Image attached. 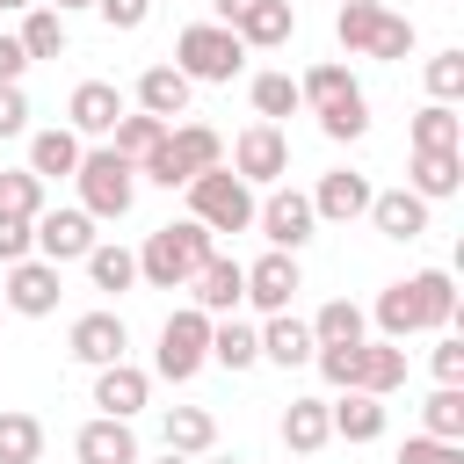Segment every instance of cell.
<instances>
[{"label":"cell","instance_id":"cell-43","mask_svg":"<svg viewBox=\"0 0 464 464\" xmlns=\"http://www.w3.org/2000/svg\"><path fill=\"white\" fill-rule=\"evenodd\" d=\"M399 464H464V442H435V435H406Z\"/></svg>","mask_w":464,"mask_h":464},{"label":"cell","instance_id":"cell-16","mask_svg":"<svg viewBox=\"0 0 464 464\" xmlns=\"http://www.w3.org/2000/svg\"><path fill=\"white\" fill-rule=\"evenodd\" d=\"M116 116H123V87L116 80H80L65 94V130H80V138H109Z\"/></svg>","mask_w":464,"mask_h":464},{"label":"cell","instance_id":"cell-54","mask_svg":"<svg viewBox=\"0 0 464 464\" xmlns=\"http://www.w3.org/2000/svg\"><path fill=\"white\" fill-rule=\"evenodd\" d=\"M0 312H7V304H0Z\"/></svg>","mask_w":464,"mask_h":464},{"label":"cell","instance_id":"cell-47","mask_svg":"<svg viewBox=\"0 0 464 464\" xmlns=\"http://www.w3.org/2000/svg\"><path fill=\"white\" fill-rule=\"evenodd\" d=\"M22 254H36V246H29V218H0V268L22 261Z\"/></svg>","mask_w":464,"mask_h":464},{"label":"cell","instance_id":"cell-42","mask_svg":"<svg viewBox=\"0 0 464 464\" xmlns=\"http://www.w3.org/2000/svg\"><path fill=\"white\" fill-rule=\"evenodd\" d=\"M464 94V51H435L428 58V102H457Z\"/></svg>","mask_w":464,"mask_h":464},{"label":"cell","instance_id":"cell-20","mask_svg":"<svg viewBox=\"0 0 464 464\" xmlns=\"http://www.w3.org/2000/svg\"><path fill=\"white\" fill-rule=\"evenodd\" d=\"M399 384H406V341H384V334L370 341V334H362V348H355V384H348V392L392 399Z\"/></svg>","mask_w":464,"mask_h":464},{"label":"cell","instance_id":"cell-9","mask_svg":"<svg viewBox=\"0 0 464 464\" xmlns=\"http://www.w3.org/2000/svg\"><path fill=\"white\" fill-rule=\"evenodd\" d=\"M58 297H65L58 261H44V254L7 261V276H0V304H7V312H22V319H51V312H58Z\"/></svg>","mask_w":464,"mask_h":464},{"label":"cell","instance_id":"cell-19","mask_svg":"<svg viewBox=\"0 0 464 464\" xmlns=\"http://www.w3.org/2000/svg\"><path fill=\"white\" fill-rule=\"evenodd\" d=\"M65 348H72L87 370H102V362H116V355L130 348V326H123L116 312H80L72 334H65Z\"/></svg>","mask_w":464,"mask_h":464},{"label":"cell","instance_id":"cell-51","mask_svg":"<svg viewBox=\"0 0 464 464\" xmlns=\"http://www.w3.org/2000/svg\"><path fill=\"white\" fill-rule=\"evenodd\" d=\"M160 464H196V457H181V450H167V457H160Z\"/></svg>","mask_w":464,"mask_h":464},{"label":"cell","instance_id":"cell-30","mask_svg":"<svg viewBox=\"0 0 464 464\" xmlns=\"http://www.w3.org/2000/svg\"><path fill=\"white\" fill-rule=\"evenodd\" d=\"M406 138H413V152H457V145H464V116H457V102H428V109L406 123Z\"/></svg>","mask_w":464,"mask_h":464},{"label":"cell","instance_id":"cell-38","mask_svg":"<svg viewBox=\"0 0 464 464\" xmlns=\"http://www.w3.org/2000/svg\"><path fill=\"white\" fill-rule=\"evenodd\" d=\"M160 130H167L160 116H145V109H123V116H116V130H109V145H116V152H123V160L138 167V160H145V152L160 145Z\"/></svg>","mask_w":464,"mask_h":464},{"label":"cell","instance_id":"cell-46","mask_svg":"<svg viewBox=\"0 0 464 464\" xmlns=\"http://www.w3.org/2000/svg\"><path fill=\"white\" fill-rule=\"evenodd\" d=\"M428 362H435V384H464V341H457V334H442Z\"/></svg>","mask_w":464,"mask_h":464},{"label":"cell","instance_id":"cell-6","mask_svg":"<svg viewBox=\"0 0 464 464\" xmlns=\"http://www.w3.org/2000/svg\"><path fill=\"white\" fill-rule=\"evenodd\" d=\"M174 65L188 72V87H225V80H239V65H246V44H239L225 22H188V29L174 36Z\"/></svg>","mask_w":464,"mask_h":464},{"label":"cell","instance_id":"cell-15","mask_svg":"<svg viewBox=\"0 0 464 464\" xmlns=\"http://www.w3.org/2000/svg\"><path fill=\"white\" fill-rule=\"evenodd\" d=\"M145 399H152V370H138L130 355H116V362H102V370H94V406H102L109 420L145 413Z\"/></svg>","mask_w":464,"mask_h":464},{"label":"cell","instance_id":"cell-33","mask_svg":"<svg viewBox=\"0 0 464 464\" xmlns=\"http://www.w3.org/2000/svg\"><path fill=\"white\" fill-rule=\"evenodd\" d=\"M319 130H326L334 145H355V138L370 130V102H362V87H348V94L319 102Z\"/></svg>","mask_w":464,"mask_h":464},{"label":"cell","instance_id":"cell-39","mask_svg":"<svg viewBox=\"0 0 464 464\" xmlns=\"http://www.w3.org/2000/svg\"><path fill=\"white\" fill-rule=\"evenodd\" d=\"M44 450V420L36 413H0V464H36Z\"/></svg>","mask_w":464,"mask_h":464},{"label":"cell","instance_id":"cell-18","mask_svg":"<svg viewBox=\"0 0 464 464\" xmlns=\"http://www.w3.org/2000/svg\"><path fill=\"white\" fill-rule=\"evenodd\" d=\"M225 29H232L246 51H276V44H290V36H297V7H290V0H246Z\"/></svg>","mask_w":464,"mask_h":464},{"label":"cell","instance_id":"cell-52","mask_svg":"<svg viewBox=\"0 0 464 464\" xmlns=\"http://www.w3.org/2000/svg\"><path fill=\"white\" fill-rule=\"evenodd\" d=\"M210 464H246V457H210Z\"/></svg>","mask_w":464,"mask_h":464},{"label":"cell","instance_id":"cell-7","mask_svg":"<svg viewBox=\"0 0 464 464\" xmlns=\"http://www.w3.org/2000/svg\"><path fill=\"white\" fill-rule=\"evenodd\" d=\"M254 181H239L232 167H203L196 181H188V218L196 225H210V232H246L254 225Z\"/></svg>","mask_w":464,"mask_h":464},{"label":"cell","instance_id":"cell-8","mask_svg":"<svg viewBox=\"0 0 464 464\" xmlns=\"http://www.w3.org/2000/svg\"><path fill=\"white\" fill-rule=\"evenodd\" d=\"M203 362H210V312H196V304L167 312V326H160V348H152V377H167V384H188Z\"/></svg>","mask_w":464,"mask_h":464},{"label":"cell","instance_id":"cell-31","mask_svg":"<svg viewBox=\"0 0 464 464\" xmlns=\"http://www.w3.org/2000/svg\"><path fill=\"white\" fill-rule=\"evenodd\" d=\"M87 283H94V290H109V297L138 290V254H130V246H116V239H94V246H87Z\"/></svg>","mask_w":464,"mask_h":464},{"label":"cell","instance_id":"cell-48","mask_svg":"<svg viewBox=\"0 0 464 464\" xmlns=\"http://www.w3.org/2000/svg\"><path fill=\"white\" fill-rule=\"evenodd\" d=\"M29 72V51H22V36H0V80H22Z\"/></svg>","mask_w":464,"mask_h":464},{"label":"cell","instance_id":"cell-27","mask_svg":"<svg viewBox=\"0 0 464 464\" xmlns=\"http://www.w3.org/2000/svg\"><path fill=\"white\" fill-rule=\"evenodd\" d=\"M160 442L181 450V457H210V450H218V420H210L203 406H167V413H160Z\"/></svg>","mask_w":464,"mask_h":464},{"label":"cell","instance_id":"cell-36","mask_svg":"<svg viewBox=\"0 0 464 464\" xmlns=\"http://www.w3.org/2000/svg\"><path fill=\"white\" fill-rule=\"evenodd\" d=\"M246 94H254V116H261V123H283V116H297V109H304V94H297V80H290V72H254V87H246Z\"/></svg>","mask_w":464,"mask_h":464},{"label":"cell","instance_id":"cell-17","mask_svg":"<svg viewBox=\"0 0 464 464\" xmlns=\"http://www.w3.org/2000/svg\"><path fill=\"white\" fill-rule=\"evenodd\" d=\"M370 174H355V167H334V174H319V188H312V218L319 225H355L362 210H370Z\"/></svg>","mask_w":464,"mask_h":464},{"label":"cell","instance_id":"cell-22","mask_svg":"<svg viewBox=\"0 0 464 464\" xmlns=\"http://www.w3.org/2000/svg\"><path fill=\"white\" fill-rule=\"evenodd\" d=\"M72 457H80V464H145L130 420H109V413H94V420L72 435Z\"/></svg>","mask_w":464,"mask_h":464},{"label":"cell","instance_id":"cell-44","mask_svg":"<svg viewBox=\"0 0 464 464\" xmlns=\"http://www.w3.org/2000/svg\"><path fill=\"white\" fill-rule=\"evenodd\" d=\"M94 14H102L109 29H123V36H130V29H145V22H152V0H94Z\"/></svg>","mask_w":464,"mask_h":464},{"label":"cell","instance_id":"cell-25","mask_svg":"<svg viewBox=\"0 0 464 464\" xmlns=\"http://www.w3.org/2000/svg\"><path fill=\"white\" fill-rule=\"evenodd\" d=\"M80 152H87V138H80V130H65V123H51V130H36V138H29V174H36V181H72Z\"/></svg>","mask_w":464,"mask_h":464},{"label":"cell","instance_id":"cell-50","mask_svg":"<svg viewBox=\"0 0 464 464\" xmlns=\"http://www.w3.org/2000/svg\"><path fill=\"white\" fill-rule=\"evenodd\" d=\"M44 7H58V14H72V7H94V0H44Z\"/></svg>","mask_w":464,"mask_h":464},{"label":"cell","instance_id":"cell-28","mask_svg":"<svg viewBox=\"0 0 464 464\" xmlns=\"http://www.w3.org/2000/svg\"><path fill=\"white\" fill-rule=\"evenodd\" d=\"M406 188L428 196V203H442V196L464 188V160H457V152H413V160H406Z\"/></svg>","mask_w":464,"mask_h":464},{"label":"cell","instance_id":"cell-26","mask_svg":"<svg viewBox=\"0 0 464 464\" xmlns=\"http://www.w3.org/2000/svg\"><path fill=\"white\" fill-rule=\"evenodd\" d=\"M326 428L341 442H377L384 435V399L377 392H341V399H326Z\"/></svg>","mask_w":464,"mask_h":464},{"label":"cell","instance_id":"cell-23","mask_svg":"<svg viewBox=\"0 0 464 464\" xmlns=\"http://www.w3.org/2000/svg\"><path fill=\"white\" fill-rule=\"evenodd\" d=\"M261 362H283V370H297V362H312V319H297V312H268L261 326Z\"/></svg>","mask_w":464,"mask_h":464},{"label":"cell","instance_id":"cell-41","mask_svg":"<svg viewBox=\"0 0 464 464\" xmlns=\"http://www.w3.org/2000/svg\"><path fill=\"white\" fill-rule=\"evenodd\" d=\"M348 87H355V72H348L341 58H326V65H312V72L297 80V94H304L312 109H319V102H334V94H348Z\"/></svg>","mask_w":464,"mask_h":464},{"label":"cell","instance_id":"cell-1","mask_svg":"<svg viewBox=\"0 0 464 464\" xmlns=\"http://www.w3.org/2000/svg\"><path fill=\"white\" fill-rule=\"evenodd\" d=\"M457 319V276L450 268H420V276H399L377 290V334L384 341H406V334H435Z\"/></svg>","mask_w":464,"mask_h":464},{"label":"cell","instance_id":"cell-35","mask_svg":"<svg viewBox=\"0 0 464 464\" xmlns=\"http://www.w3.org/2000/svg\"><path fill=\"white\" fill-rule=\"evenodd\" d=\"M420 435L435 442H464V384H435L420 406Z\"/></svg>","mask_w":464,"mask_h":464},{"label":"cell","instance_id":"cell-13","mask_svg":"<svg viewBox=\"0 0 464 464\" xmlns=\"http://www.w3.org/2000/svg\"><path fill=\"white\" fill-rule=\"evenodd\" d=\"M304 290V268H297V254H283V246H268L261 261H246V297L239 304H254L261 319L268 312H290V297Z\"/></svg>","mask_w":464,"mask_h":464},{"label":"cell","instance_id":"cell-40","mask_svg":"<svg viewBox=\"0 0 464 464\" xmlns=\"http://www.w3.org/2000/svg\"><path fill=\"white\" fill-rule=\"evenodd\" d=\"M44 210V181L29 167H0V218H36Z\"/></svg>","mask_w":464,"mask_h":464},{"label":"cell","instance_id":"cell-53","mask_svg":"<svg viewBox=\"0 0 464 464\" xmlns=\"http://www.w3.org/2000/svg\"><path fill=\"white\" fill-rule=\"evenodd\" d=\"M0 7H36V0H0Z\"/></svg>","mask_w":464,"mask_h":464},{"label":"cell","instance_id":"cell-3","mask_svg":"<svg viewBox=\"0 0 464 464\" xmlns=\"http://www.w3.org/2000/svg\"><path fill=\"white\" fill-rule=\"evenodd\" d=\"M210 254H218V232H210V225H196V218L160 225V232L138 246V283H152V290H188V276H196Z\"/></svg>","mask_w":464,"mask_h":464},{"label":"cell","instance_id":"cell-45","mask_svg":"<svg viewBox=\"0 0 464 464\" xmlns=\"http://www.w3.org/2000/svg\"><path fill=\"white\" fill-rule=\"evenodd\" d=\"M29 130V94L22 80H0V138H22Z\"/></svg>","mask_w":464,"mask_h":464},{"label":"cell","instance_id":"cell-14","mask_svg":"<svg viewBox=\"0 0 464 464\" xmlns=\"http://www.w3.org/2000/svg\"><path fill=\"white\" fill-rule=\"evenodd\" d=\"M239 297H246V261H232V254H210V261L188 276V304L210 312V319L239 312Z\"/></svg>","mask_w":464,"mask_h":464},{"label":"cell","instance_id":"cell-2","mask_svg":"<svg viewBox=\"0 0 464 464\" xmlns=\"http://www.w3.org/2000/svg\"><path fill=\"white\" fill-rule=\"evenodd\" d=\"M203 167H225V138H218L210 123H167L160 145L138 160V181H152V188H188Z\"/></svg>","mask_w":464,"mask_h":464},{"label":"cell","instance_id":"cell-5","mask_svg":"<svg viewBox=\"0 0 464 464\" xmlns=\"http://www.w3.org/2000/svg\"><path fill=\"white\" fill-rule=\"evenodd\" d=\"M334 36H341L348 58H384V65H399V58L413 51V22L392 14V7H377V0H341Z\"/></svg>","mask_w":464,"mask_h":464},{"label":"cell","instance_id":"cell-10","mask_svg":"<svg viewBox=\"0 0 464 464\" xmlns=\"http://www.w3.org/2000/svg\"><path fill=\"white\" fill-rule=\"evenodd\" d=\"M254 225H261V239H268V246H283V254H297V246L319 232L312 196H304V188H290V181H276V188L254 203Z\"/></svg>","mask_w":464,"mask_h":464},{"label":"cell","instance_id":"cell-34","mask_svg":"<svg viewBox=\"0 0 464 464\" xmlns=\"http://www.w3.org/2000/svg\"><path fill=\"white\" fill-rule=\"evenodd\" d=\"M362 334H370V319H362L355 297H326L319 319H312V341H319V348H341V341H362Z\"/></svg>","mask_w":464,"mask_h":464},{"label":"cell","instance_id":"cell-32","mask_svg":"<svg viewBox=\"0 0 464 464\" xmlns=\"http://www.w3.org/2000/svg\"><path fill=\"white\" fill-rule=\"evenodd\" d=\"M210 362H218V370H254V362H261V334H254L246 319H232V312L210 319Z\"/></svg>","mask_w":464,"mask_h":464},{"label":"cell","instance_id":"cell-37","mask_svg":"<svg viewBox=\"0 0 464 464\" xmlns=\"http://www.w3.org/2000/svg\"><path fill=\"white\" fill-rule=\"evenodd\" d=\"M22 51H29V65H36V58H65V14L36 0L29 22H22Z\"/></svg>","mask_w":464,"mask_h":464},{"label":"cell","instance_id":"cell-29","mask_svg":"<svg viewBox=\"0 0 464 464\" xmlns=\"http://www.w3.org/2000/svg\"><path fill=\"white\" fill-rule=\"evenodd\" d=\"M326 442H334L326 399H290V406H283V450H290V457H312V450H326Z\"/></svg>","mask_w":464,"mask_h":464},{"label":"cell","instance_id":"cell-4","mask_svg":"<svg viewBox=\"0 0 464 464\" xmlns=\"http://www.w3.org/2000/svg\"><path fill=\"white\" fill-rule=\"evenodd\" d=\"M72 188H80V210L102 225V218H130L138 203V167L116 152V145H87L80 167H72Z\"/></svg>","mask_w":464,"mask_h":464},{"label":"cell","instance_id":"cell-11","mask_svg":"<svg viewBox=\"0 0 464 464\" xmlns=\"http://www.w3.org/2000/svg\"><path fill=\"white\" fill-rule=\"evenodd\" d=\"M94 239H102V232H94V218H87L80 203H65V210L44 203V210L29 218V246H36L44 261H58V268H65V261H87Z\"/></svg>","mask_w":464,"mask_h":464},{"label":"cell","instance_id":"cell-24","mask_svg":"<svg viewBox=\"0 0 464 464\" xmlns=\"http://www.w3.org/2000/svg\"><path fill=\"white\" fill-rule=\"evenodd\" d=\"M188 94H196V87H188V72H181V65H145V72H138V109H145V116H160V123L188 116Z\"/></svg>","mask_w":464,"mask_h":464},{"label":"cell","instance_id":"cell-21","mask_svg":"<svg viewBox=\"0 0 464 464\" xmlns=\"http://www.w3.org/2000/svg\"><path fill=\"white\" fill-rule=\"evenodd\" d=\"M362 218H370L384 239H399V246H406V239H420V232H428V196H413V188H377Z\"/></svg>","mask_w":464,"mask_h":464},{"label":"cell","instance_id":"cell-49","mask_svg":"<svg viewBox=\"0 0 464 464\" xmlns=\"http://www.w3.org/2000/svg\"><path fill=\"white\" fill-rule=\"evenodd\" d=\"M239 7H246V0H210V14H218V22H232Z\"/></svg>","mask_w":464,"mask_h":464},{"label":"cell","instance_id":"cell-12","mask_svg":"<svg viewBox=\"0 0 464 464\" xmlns=\"http://www.w3.org/2000/svg\"><path fill=\"white\" fill-rule=\"evenodd\" d=\"M232 174L254 181V188H261V181L276 188V181L290 174V138H283V123H261V116H254V123L232 138Z\"/></svg>","mask_w":464,"mask_h":464}]
</instances>
